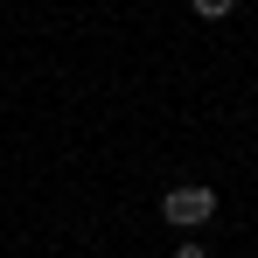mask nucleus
I'll return each instance as SVG.
<instances>
[{
  "label": "nucleus",
  "instance_id": "nucleus-1",
  "mask_svg": "<svg viewBox=\"0 0 258 258\" xmlns=\"http://www.w3.org/2000/svg\"><path fill=\"white\" fill-rule=\"evenodd\" d=\"M161 216H168L174 230H196V223L216 216V188H168L161 196Z\"/></svg>",
  "mask_w": 258,
  "mask_h": 258
},
{
  "label": "nucleus",
  "instance_id": "nucleus-2",
  "mask_svg": "<svg viewBox=\"0 0 258 258\" xmlns=\"http://www.w3.org/2000/svg\"><path fill=\"white\" fill-rule=\"evenodd\" d=\"M188 7H196V14H203V21H223V14H230V7H237V0H188Z\"/></svg>",
  "mask_w": 258,
  "mask_h": 258
},
{
  "label": "nucleus",
  "instance_id": "nucleus-3",
  "mask_svg": "<svg viewBox=\"0 0 258 258\" xmlns=\"http://www.w3.org/2000/svg\"><path fill=\"white\" fill-rule=\"evenodd\" d=\"M174 258H210V251H203V244H188V237H181V244H174Z\"/></svg>",
  "mask_w": 258,
  "mask_h": 258
}]
</instances>
